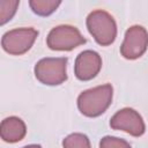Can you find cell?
I'll return each instance as SVG.
<instances>
[{"mask_svg": "<svg viewBox=\"0 0 148 148\" xmlns=\"http://www.w3.org/2000/svg\"><path fill=\"white\" fill-rule=\"evenodd\" d=\"M20 5L17 0H1L0 1V24L3 25L15 15L16 9Z\"/></svg>", "mask_w": 148, "mask_h": 148, "instance_id": "7c38bea8", "label": "cell"}, {"mask_svg": "<svg viewBox=\"0 0 148 148\" xmlns=\"http://www.w3.org/2000/svg\"><path fill=\"white\" fill-rule=\"evenodd\" d=\"M64 148H91L87 135L82 133H72L62 140Z\"/></svg>", "mask_w": 148, "mask_h": 148, "instance_id": "8fae6325", "label": "cell"}, {"mask_svg": "<svg viewBox=\"0 0 148 148\" xmlns=\"http://www.w3.org/2000/svg\"><path fill=\"white\" fill-rule=\"evenodd\" d=\"M99 148H132V147L124 139H119L116 136H104L99 142Z\"/></svg>", "mask_w": 148, "mask_h": 148, "instance_id": "4fadbf2b", "label": "cell"}, {"mask_svg": "<svg viewBox=\"0 0 148 148\" xmlns=\"http://www.w3.org/2000/svg\"><path fill=\"white\" fill-rule=\"evenodd\" d=\"M60 1L56 0H31L29 1V6L32 12L39 16H47L52 14L59 6Z\"/></svg>", "mask_w": 148, "mask_h": 148, "instance_id": "30bf717a", "label": "cell"}, {"mask_svg": "<svg viewBox=\"0 0 148 148\" xmlns=\"http://www.w3.org/2000/svg\"><path fill=\"white\" fill-rule=\"evenodd\" d=\"M23 148H42L39 145H29V146H25Z\"/></svg>", "mask_w": 148, "mask_h": 148, "instance_id": "5bb4252c", "label": "cell"}, {"mask_svg": "<svg viewBox=\"0 0 148 148\" xmlns=\"http://www.w3.org/2000/svg\"><path fill=\"white\" fill-rule=\"evenodd\" d=\"M148 47V32L141 25H132L125 32L120 53L124 58L134 60L140 58Z\"/></svg>", "mask_w": 148, "mask_h": 148, "instance_id": "8992f818", "label": "cell"}, {"mask_svg": "<svg viewBox=\"0 0 148 148\" xmlns=\"http://www.w3.org/2000/svg\"><path fill=\"white\" fill-rule=\"evenodd\" d=\"M101 68H102L101 56L92 50H86L76 57L74 65V73L79 80L88 81L94 79L99 73Z\"/></svg>", "mask_w": 148, "mask_h": 148, "instance_id": "ba28073f", "label": "cell"}, {"mask_svg": "<svg viewBox=\"0 0 148 148\" xmlns=\"http://www.w3.org/2000/svg\"><path fill=\"white\" fill-rule=\"evenodd\" d=\"M111 84H102L82 91L77 97V108L86 117H98L106 111L112 102Z\"/></svg>", "mask_w": 148, "mask_h": 148, "instance_id": "6da1fadb", "label": "cell"}, {"mask_svg": "<svg viewBox=\"0 0 148 148\" xmlns=\"http://www.w3.org/2000/svg\"><path fill=\"white\" fill-rule=\"evenodd\" d=\"M86 43L81 32L72 25L54 27L47 35L46 44L54 51H71Z\"/></svg>", "mask_w": 148, "mask_h": 148, "instance_id": "277c9868", "label": "cell"}, {"mask_svg": "<svg viewBox=\"0 0 148 148\" xmlns=\"http://www.w3.org/2000/svg\"><path fill=\"white\" fill-rule=\"evenodd\" d=\"M27 133L25 124L18 117H8L1 121L0 134L1 139L6 142L14 143L24 138Z\"/></svg>", "mask_w": 148, "mask_h": 148, "instance_id": "9c48e42d", "label": "cell"}, {"mask_svg": "<svg viewBox=\"0 0 148 148\" xmlns=\"http://www.w3.org/2000/svg\"><path fill=\"white\" fill-rule=\"evenodd\" d=\"M87 28L94 39L102 46L112 44L117 37V24L114 18L102 9L94 10L88 15Z\"/></svg>", "mask_w": 148, "mask_h": 148, "instance_id": "7a4b0ae2", "label": "cell"}, {"mask_svg": "<svg viewBox=\"0 0 148 148\" xmlns=\"http://www.w3.org/2000/svg\"><path fill=\"white\" fill-rule=\"evenodd\" d=\"M67 58H43L35 66V75L39 82L47 86H58L67 80Z\"/></svg>", "mask_w": 148, "mask_h": 148, "instance_id": "3957f363", "label": "cell"}, {"mask_svg": "<svg viewBox=\"0 0 148 148\" xmlns=\"http://www.w3.org/2000/svg\"><path fill=\"white\" fill-rule=\"evenodd\" d=\"M37 36L38 31L34 28L13 29L3 34L1 38V46L9 54L21 56L30 50Z\"/></svg>", "mask_w": 148, "mask_h": 148, "instance_id": "5b68a950", "label": "cell"}, {"mask_svg": "<svg viewBox=\"0 0 148 148\" xmlns=\"http://www.w3.org/2000/svg\"><path fill=\"white\" fill-rule=\"evenodd\" d=\"M110 126L113 130L124 131L133 136H141L146 130L142 117L131 108L117 111L110 120Z\"/></svg>", "mask_w": 148, "mask_h": 148, "instance_id": "52a82bcc", "label": "cell"}]
</instances>
